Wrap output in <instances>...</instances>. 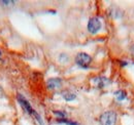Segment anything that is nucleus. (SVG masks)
<instances>
[{
    "label": "nucleus",
    "mask_w": 134,
    "mask_h": 125,
    "mask_svg": "<svg viewBox=\"0 0 134 125\" xmlns=\"http://www.w3.org/2000/svg\"><path fill=\"white\" fill-rule=\"evenodd\" d=\"M101 125H116L117 114L114 111H106L100 116Z\"/></svg>",
    "instance_id": "1"
},
{
    "label": "nucleus",
    "mask_w": 134,
    "mask_h": 125,
    "mask_svg": "<svg viewBox=\"0 0 134 125\" xmlns=\"http://www.w3.org/2000/svg\"><path fill=\"white\" fill-rule=\"evenodd\" d=\"M92 62V58L86 53V52H80L77 53V55L75 57V63L76 65H79L81 68H84V69H87L90 64Z\"/></svg>",
    "instance_id": "2"
},
{
    "label": "nucleus",
    "mask_w": 134,
    "mask_h": 125,
    "mask_svg": "<svg viewBox=\"0 0 134 125\" xmlns=\"http://www.w3.org/2000/svg\"><path fill=\"white\" fill-rule=\"evenodd\" d=\"M87 28H88V31L91 34H96L101 29V21L97 16H94V17L90 18Z\"/></svg>",
    "instance_id": "3"
},
{
    "label": "nucleus",
    "mask_w": 134,
    "mask_h": 125,
    "mask_svg": "<svg viewBox=\"0 0 134 125\" xmlns=\"http://www.w3.org/2000/svg\"><path fill=\"white\" fill-rule=\"evenodd\" d=\"M17 99H18V102H19V104L21 105V107L23 108V109L25 110L28 114H30V115H32L33 116L34 115V113H35V111L33 110V108L31 107V105H30V103L22 95V94H18L17 95Z\"/></svg>",
    "instance_id": "4"
},
{
    "label": "nucleus",
    "mask_w": 134,
    "mask_h": 125,
    "mask_svg": "<svg viewBox=\"0 0 134 125\" xmlns=\"http://www.w3.org/2000/svg\"><path fill=\"white\" fill-rule=\"evenodd\" d=\"M62 85V80L60 78H51L47 81V86L49 89H56L61 87Z\"/></svg>",
    "instance_id": "5"
},
{
    "label": "nucleus",
    "mask_w": 134,
    "mask_h": 125,
    "mask_svg": "<svg viewBox=\"0 0 134 125\" xmlns=\"http://www.w3.org/2000/svg\"><path fill=\"white\" fill-rule=\"evenodd\" d=\"M63 97H64V99H65V101L70 102V101L75 99L76 95L73 93V92H71V91H65V92H63Z\"/></svg>",
    "instance_id": "6"
},
{
    "label": "nucleus",
    "mask_w": 134,
    "mask_h": 125,
    "mask_svg": "<svg viewBox=\"0 0 134 125\" xmlns=\"http://www.w3.org/2000/svg\"><path fill=\"white\" fill-rule=\"evenodd\" d=\"M108 82H109V81L106 78H104V77H100V78L96 79V83H97V85H98L99 87H104Z\"/></svg>",
    "instance_id": "7"
},
{
    "label": "nucleus",
    "mask_w": 134,
    "mask_h": 125,
    "mask_svg": "<svg viewBox=\"0 0 134 125\" xmlns=\"http://www.w3.org/2000/svg\"><path fill=\"white\" fill-rule=\"evenodd\" d=\"M58 123L66 125H79L77 122H74V121H71V120H68V119H58Z\"/></svg>",
    "instance_id": "8"
},
{
    "label": "nucleus",
    "mask_w": 134,
    "mask_h": 125,
    "mask_svg": "<svg viewBox=\"0 0 134 125\" xmlns=\"http://www.w3.org/2000/svg\"><path fill=\"white\" fill-rule=\"evenodd\" d=\"M116 97L118 98V101H124L126 98V92L124 90H119L116 92Z\"/></svg>",
    "instance_id": "9"
},
{
    "label": "nucleus",
    "mask_w": 134,
    "mask_h": 125,
    "mask_svg": "<svg viewBox=\"0 0 134 125\" xmlns=\"http://www.w3.org/2000/svg\"><path fill=\"white\" fill-rule=\"evenodd\" d=\"M54 114L59 118V119H65L66 117V113L63 111H54Z\"/></svg>",
    "instance_id": "10"
},
{
    "label": "nucleus",
    "mask_w": 134,
    "mask_h": 125,
    "mask_svg": "<svg viewBox=\"0 0 134 125\" xmlns=\"http://www.w3.org/2000/svg\"><path fill=\"white\" fill-rule=\"evenodd\" d=\"M0 3L4 6H8V5H13L15 2L14 1H0Z\"/></svg>",
    "instance_id": "11"
},
{
    "label": "nucleus",
    "mask_w": 134,
    "mask_h": 125,
    "mask_svg": "<svg viewBox=\"0 0 134 125\" xmlns=\"http://www.w3.org/2000/svg\"><path fill=\"white\" fill-rule=\"evenodd\" d=\"M131 51H132V52H133V54H134V45L132 47H131Z\"/></svg>",
    "instance_id": "12"
},
{
    "label": "nucleus",
    "mask_w": 134,
    "mask_h": 125,
    "mask_svg": "<svg viewBox=\"0 0 134 125\" xmlns=\"http://www.w3.org/2000/svg\"><path fill=\"white\" fill-rule=\"evenodd\" d=\"M0 57H1V51H0Z\"/></svg>",
    "instance_id": "13"
}]
</instances>
